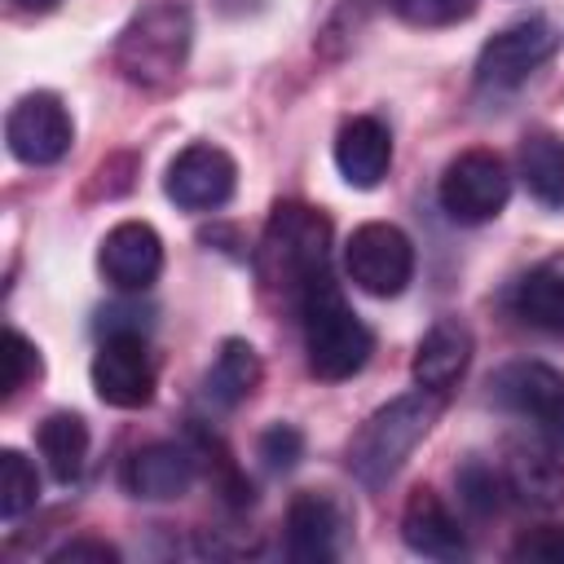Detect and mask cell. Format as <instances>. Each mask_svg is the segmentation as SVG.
<instances>
[{
	"instance_id": "9",
	"label": "cell",
	"mask_w": 564,
	"mask_h": 564,
	"mask_svg": "<svg viewBox=\"0 0 564 564\" xmlns=\"http://www.w3.org/2000/svg\"><path fill=\"white\" fill-rule=\"evenodd\" d=\"M4 141H9V154L18 163H31V167H48L57 163L70 141H75V123H70V110L62 106V97L53 93H26L9 119H4Z\"/></svg>"
},
{
	"instance_id": "6",
	"label": "cell",
	"mask_w": 564,
	"mask_h": 564,
	"mask_svg": "<svg viewBox=\"0 0 564 564\" xmlns=\"http://www.w3.org/2000/svg\"><path fill=\"white\" fill-rule=\"evenodd\" d=\"M344 264H348V278L366 291V295H401L414 278V247L410 238L388 225V220H366L348 234V247H344Z\"/></svg>"
},
{
	"instance_id": "14",
	"label": "cell",
	"mask_w": 564,
	"mask_h": 564,
	"mask_svg": "<svg viewBox=\"0 0 564 564\" xmlns=\"http://www.w3.org/2000/svg\"><path fill=\"white\" fill-rule=\"evenodd\" d=\"M467 361H471V330H467L458 317H436V322L423 330L419 348H414L410 375H414L419 388L445 392L449 383L463 379Z\"/></svg>"
},
{
	"instance_id": "1",
	"label": "cell",
	"mask_w": 564,
	"mask_h": 564,
	"mask_svg": "<svg viewBox=\"0 0 564 564\" xmlns=\"http://www.w3.org/2000/svg\"><path fill=\"white\" fill-rule=\"evenodd\" d=\"M300 322H304L308 370L317 379H330V383L335 379H352L375 352L370 326L352 313V304L330 282L326 269L317 278H308V286L300 291Z\"/></svg>"
},
{
	"instance_id": "21",
	"label": "cell",
	"mask_w": 564,
	"mask_h": 564,
	"mask_svg": "<svg viewBox=\"0 0 564 564\" xmlns=\"http://www.w3.org/2000/svg\"><path fill=\"white\" fill-rule=\"evenodd\" d=\"M520 181L542 207H564V137L529 132L520 141Z\"/></svg>"
},
{
	"instance_id": "2",
	"label": "cell",
	"mask_w": 564,
	"mask_h": 564,
	"mask_svg": "<svg viewBox=\"0 0 564 564\" xmlns=\"http://www.w3.org/2000/svg\"><path fill=\"white\" fill-rule=\"evenodd\" d=\"M194 18L176 0H150L115 40V70L137 88H167L189 57Z\"/></svg>"
},
{
	"instance_id": "7",
	"label": "cell",
	"mask_w": 564,
	"mask_h": 564,
	"mask_svg": "<svg viewBox=\"0 0 564 564\" xmlns=\"http://www.w3.org/2000/svg\"><path fill=\"white\" fill-rule=\"evenodd\" d=\"M494 401L520 419H533L538 432L564 449V375L546 361H507L489 379Z\"/></svg>"
},
{
	"instance_id": "27",
	"label": "cell",
	"mask_w": 564,
	"mask_h": 564,
	"mask_svg": "<svg viewBox=\"0 0 564 564\" xmlns=\"http://www.w3.org/2000/svg\"><path fill=\"white\" fill-rule=\"evenodd\" d=\"M260 458L273 467V471H291L300 458H304V432L295 423H273L260 432Z\"/></svg>"
},
{
	"instance_id": "8",
	"label": "cell",
	"mask_w": 564,
	"mask_h": 564,
	"mask_svg": "<svg viewBox=\"0 0 564 564\" xmlns=\"http://www.w3.org/2000/svg\"><path fill=\"white\" fill-rule=\"evenodd\" d=\"M93 392L115 405V410H141L154 401L159 388V370L154 357L141 339V330H115L101 339L97 357H93Z\"/></svg>"
},
{
	"instance_id": "16",
	"label": "cell",
	"mask_w": 564,
	"mask_h": 564,
	"mask_svg": "<svg viewBox=\"0 0 564 564\" xmlns=\"http://www.w3.org/2000/svg\"><path fill=\"white\" fill-rule=\"evenodd\" d=\"M339 529H344V516L339 507L326 498V494H295L291 507H286V546L300 564H326L335 560L339 551Z\"/></svg>"
},
{
	"instance_id": "29",
	"label": "cell",
	"mask_w": 564,
	"mask_h": 564,
	"mask_svg": "<svg viewBox=\"0 0 564 564\" xmlns=\"http://www.w3.org/2000/svg\"><path fill=\"white\" fill-rule=\"evenodd\" d=\"M48 560H53V564H115L119 551H115L110 542H101V538H70V542L57 546Z\"/></svg>"
},
{
	"instance_id": "17",
	"label": "cell",
	"mask_w": 564,
	"mask_h": 564,
	"mask_svg": "<svg viewBox=\"0 0 564 564\" xmlns=\"http://www.w3.org/2000/svg\"><path fill=\"white\" fill-rule=\"evenodd\" d=\"M401 538L414 555H427V560H458L467 551V538H463L458 520L449 516V507L432 489H414L405 498Z\"/></svg>"
},
{
	"instance_id": "12",
	"label": "cell",
	"mask_w": 564,
	"mask_h": 564,
	"mask_svg": "<svg viewBox=\"0 0 564 564\" xmlns=\"http://www.w3.org/2000/svg\"><path fill=\"white\" fill-rule=\"evenodd\" d=\"M97 264L110 286L119 291H145L163 273V238L145 220H119L97 251Z\"/></svg>"
},
{
	"instance_id": "24",
	"label": "cell",
	"mask_w": 564,
	"mask_h": 564,
	"mask_svg": "<svg viewBox=\"0 0 564 564\" xmlns=\"http://www.w3.org/2000/svg\"><path fill=\"white\" fill-rule=\"evenodd\" d=\"M388 4L401 22L423 26V31L454 26V22H467L476 13V0H388Z\"/></svg>"
},
{
	"instance_id": "3",
	"label": "cell",
	"mask_w": 564,
	"mask_h": 564,
	"mask_svg": "<svg viewBox=\"0 0 564 564\" xmlns=\"http://www.w3.org/2000/svg\"><path fill=\"white\" fill-rule=\"evenodd\" d=\"M326 256H330L326 212L286 198L269 212V225H264L260 247H256V273L269 291H286L300 300L308 278H317L326 269Z\"/></svg>"
},
{
	"instance_id": "18",
	"label": "cell",
	"mask_w": 564,
	"mask_h": 564,
	"mask_svg": "<svg viewBox=\"0 0 564 564\" xmlns=\"http://www.w3.org/2000/svg\"><path fill=\"white\" fill-rule=\"evenodd\" d=\"M502 485L529 507H560L564 502V467L546 449L511 445L507 463H502Z\"/></svg>"
},
{
	"instance_id": "30",
	"label": "cell",
	"mask_w": 564,
	"mask_h": 564,
	"mask_svg": "<svg viewBox=\"0 0 564 564\" xmlns=\"http://www.w3.org/2000/svg\"><path fill=\"white\" fill-rule=\"evenodd\" d=\"M13 4H18V9H31V13H48L57 0H13Z\"/></svg>"
},
{
	"instance_id": "23",
	"label": "cell",
	"mask_w": 564,
	"mask_h": 564,
	"mask_svg": "<svg viewBox=\"0 0 564 564\" xmlns=\"http://www.w3.org/2000/svg\"><path fill=\"white\" fill-rule=\"evenodd\" d=\"M35 498H40L35 463L22 449H0V516L13 520L22 511H31Z\"/></svg>"
},
{
	"instance_id": "20",
	"label": "cell",
	"mask_w": 564,
	"mask_h": 564,
	"mask_svg": "<svg viewBox=\"0 0 564 564\" xmlns=\"http://www.w3.org/2000/svg\"><path fill=\"white\" fill-rule=\"evenodd\" d=\"M264 379V366H260V352L247 344V339H225L212 370H207V397L225 410L242 405Z\"/></svg>"
},
{
	"instance_id": "4",
	"label": "cell",
	"mask_w": 564,
	"mask_h": 564,
	"mask_svg": "<svg viewBox=\"0 0 564 564\" xmlns=\"http://www.w3.org/2000/svg\"><path fill=\"white\" fill-rule=\"evenodd\" d=\"M441 414V392H405L397 401H388L383 410H375L361 432L352 436L348 445V471L361 480V485H383L401 471V463L414 454V445L432 432Z\"/></svg>"
},
{
	"instance_id": "28",
	"label": "cell",
	"mask_w": 564,
	"mask_h": 564,
	"mask_svg": "<svg viewBox=\"0 0 564 564\" xmlns=\"http://www.w3.org/2000/svg\"><path fill=\"white\" fill-rule=\"evenodd\" d=\"M516 560H529V564H564V529L560 524H546V529H533L524 533L516 546H511Z\"/></svg>"
},
{
	"instance_id": "25",
	"label": "cell",
	"mask_w": 564,
	"mask_h": 564,
	"mask_svg": "<svg viewBox=\"0 0 564 564\" xmlns=\"http://www.w3.org/2000/svg\"><path fill=\"white\" fill-rule=\"evenodd\" d=\"M4 379H0V397L9 401L18 388H26L31 379H40V348L22 335V330H4Z\"/></svg>"
},
{
	"instance_id": "10",
	"label": "cell",
	"mask_w": 564,
	"mask_h": 564,
	"mask_svg": "<svg viewBox=\"0 0 564 564\" xmlns=\"http://www.w3.org/2000/svg\"><path fill=\"white\" fill-rule=\"evenodd\" d=\"M238 185V163L220 150V145H185L163 176V194L181 207V212H216L234 198Z\"/></svg>"
},
{
	"instance_id": "11",
	"label": "cell",
	"mask_w": 564,
	"mask_h": 564,
	"mask_svg": "<svg viewBox=\"0 0 564 564\" xmlns=\"http://www.w3.org/2000/svg\"><path fill=\"white\" fill-rule=\"evenodd\" d=\"M555 26L546 18H520L511 26H502L476 57V79L485 88H516L520 79H529L551 53H555Z\"/></svg>"
},
{
	"instance_id": "19",
	"label": "cell",
	"mask_w": 564,
	"mask_h": 564,
	"mask_svg": "<svg viewBox=\"0 0 564 564\" xmlns=\"http://www.w3.org/2000/svg\"><path fill=\"white\" fill-rule=\"evenodd\" d=\"M516 313L538 330H564V251L546 256L520 278Z\"/></svg>"
},
{
	"instance_id": "15",
	"label": "cell",
	"mask_w": 564,
	"mask_h": 564,
	"mask_svg": "<svg viewBox=\"0 0 564 564\" xmlns=\"http://www.w3.org/2000/svg\"><path fill=\"white\" fill-rule=\"evenodd\" d=\"M392 163V132L375 119V115H357L339 128L335 137V167L348 185L357 189H375L388 176Z\"/></svg>"
},
{
	"instance_id": "22",
	"label": "cell",
	"mask_w": 564,
	"mask_h": 564,
	"mask_svg": "<svg viewBox=\"0 0 564 564\" xmlns=\"http://www.w3.org/2000/svg\"><path fill=\"white\" fill-rule=\"evenodd\" d=\"M35 445H40V454H44L53 480H62V485H70V480L84 471V463H88V427H84V419L70 414V410L48 414V419L35 427Z\"/></svg>"
},
{
	"instance_id": "26",
	"label": "cell",
	"mask_w": 564,
	"mask_h": 564,
	"mask_svg": "<svg viewBox=\"0 0 564 564\" xmlns=\"http://www.w3.org/2000/svg\"><path fill=\"white\" fill-rule=\"evenodd\" d=\"M458 494H463V502H467L476 516H489V511L502 507V480H498L494 467H485V463H467V467L458 471Z\"/></svg>"
},
{
	"instance_id": "5",
	"label": "cell",
	"mask_w": 564,
	"mask_h": 564,
	"mask_svg": "<svg viewBox=\"0 0 564 564\" xmlns=\"http://www.w3.org/2000/svg\"><path fill=\"white\" fill-rule=\"evenodd\" d=\"M511 176L494 150H463L441 172V207L458 225H485L507 207Z\"/></svg>"
},
{
	"instance_id": "13",
	"label": "cell",
	"mask_w": 564,
	"mask_h": 564,
	"mask_svg": "<svg viewBox=\"0 0 564 564\" xmlns=\"http://www.w3.org/2000/svg\"><path fill=\"white\" fill-rule=\"evenodd\" d=\"M123 485L132 498L172 502V498L189 494V485H194V454L185 445H172V441L141 445L123 467Z\"/></svg>"
}]
</instances>
